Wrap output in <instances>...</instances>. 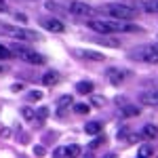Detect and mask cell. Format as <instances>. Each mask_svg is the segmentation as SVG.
<instances>
[{
  "mask_svg": "<svg viewBox=\"0 0 158 158\" xmlns=\"http://www.w3.org/2000/svg\"><path fill=\"white\" fill-rule=\"evenodd\" d=\"M127 76H129L127 72H122V70H116V68L108 70V78H110V82H112V85H116V86L122 85V80H124Z\"/></svg>",
  "mask_w": 158,
  "mask_h": 158,
  "instance_id": "8",
  "label": "cell"
},
{
  "mask_svg": "<svg viewBox=\"0 0 158 158\" xmlns=\"http://www.w3.org/2000/svg\"><path fill=\"white\" fill-rule=\"evenodd\" d=\"M9 57H13L11 49H4V47L0 44V59H9Z\"/></svg>",
  "mask_w": 158,
  "mask_h": 158,
  "instance_id": "22",
  "label": "cell"
},
{
  "mask_svg": "<svg viewBox=\"0 0 158 158\" xmlns=\"http://www.w3.org/2000/svg\"><path fill=\"white\" fill-rule=\"evenodd\" d=\"M21 116H23L25 120H34V118H36V114H34L32 108H21Z\"/></svg>",
  "mask_w": 158,
  "mask_h": 158,
  "instance_id": "19",
  "label": "cell"
},
{
  "mask_svg": "<svg viewBox=\"0 0 158 158\" xmlns=\"http://www.w3.org/2000/svg\"><path fill=\"white\" fill-rule=\"evenodd\" d=\"M156 133H158V129L154 127V124H148L146 129H143V135L150 137V139H156Z\"/></svg>",
  "mask_w": 158,
  "mask_h": 158,
  "instance_id": "18",
  "label": "cell"
},
{
  "mask_svg": "<svg viewBox=\"0 0 158 158\" xmlns=\"http://www.w3.org/2000/svg\"><path fill=\"white\" fill-rule=\"evenodd\" d=\"M137 154H139L141 158H148V156H154V154H156V150H154V146H141Z\"/></svg>",
  "mask_w": 158,
  "mask_h": 158,
  "instance_id": "16",
  "label": "cell"
},
{
  "mask_svg": "<svg viewBox=\"0 0 158 158\" xmlns=\"http://www.w3.org/2000/svg\"><path fill=\"white\" fill-rule=\"evenodd\" d=\"M146 11L148 13H156V2L152 0V2H146Z\"/></svg>",
  "mask_w": 158,
  "mask_h": 158,
  "instance_id": "24",
  "label": "cell"
},
{
  "mask_svg": "<svg viewBox=\"0 0 158 158\" xmlns=\"http://www.w3.org/2000/svg\"><path fill=\"white\" fill-rule=\"evenodd\" d=\"M2 72H4V68H0V74H2Z\"/></svg>",
  "mask_w": 158,
  "mask_h": 158,
  "instance_id": "32",
  "label": "cell"
},
{
  "mask_svg": "<svg viewBox=\"0 0 158 158\" xmlns=\"http://www.w3.org/2000/svg\"><path fill=\"white\" fill-rule=\"evenodd\" d=\"M101 143H103V137H99V139H95V141L91 143V148H99Z\"/></svg>",
  "mask_w": 158,
  "mask_h": 158,
  "instance_id": "28",
  "label": "cell"
},
{
  "mask_svg": "<svg viewBox=\"0 0 158 158\" xmlns=\"http://www.w3.org/2000/svg\"><path fill=\"white\" fill-rule=\"evenodd\" d=\"M40 23H42V27H44V30L55 32V34H63V32H65V25L61 23V21H57V19H42Z\"/></svg>",
  "mask_w": 158,
  "mask_h": 158,
  "instance_id": "6",
  "label": "cell"
},
{
  "mask_svg": "<svg viewBox=\"0 0 158 158\" xmlns=\"http://www.w3.org/2000/svg\"><path fill=\"white\" fill-rule=\"evenodd\" d=\"M76 91H78V93H82V95H89V93H93V82L82 80V82H78V85H76Z\"/></svg>",
  "mask_w": 158,
  "mask_h": 158,
  "instance_id": "14",
  "label": "cell"
},
{
  "mask_svg": "<svg viewBox=\"0 0 158 158\" xmlns=\"http://www.w3.org/2000/svg\"><path fill=\"white\" fill-rule=\"evenodd\" d=\"M74 53L80 55V57H86V59H93V61H103L106 59L103 53H95V51H74Z\"/></svg>",
  "mask_w": 158,
  "mask_h": 158,
  "instance_id": "9",
  "label": "cell"
},
{
  "mask_svg": "<svg viewBox=\"0 0 158 158\" xmlns=\"http://www.w3.org/2000/svg\"><path fill=\"white\" fill-rule=\"evenodd\" d=\"M34 99H42V91H30L27 93V101H34Z\"/></svg>",
  "mask_w": 158,
  "mask_h": 158,
  "instance_id": "21",
  "label": "cell"
},
{
  "mask_svg": "<svg viewBox=\"0 0 158 158\" xmlns=\"http://www.w3.org/2000/svg\"><path fill=\"white\" fill-rule=\"evenodd\" d=\"M0 34L9 38H15V40H40L36 32L32 30H25V27H17V25H9V23H2L0 21Z\"/></svg>",
  "mask_w": 158,
  "mask_h": 158,
  "instance_id": "2",
  "label": "cell"
},
{
  "mask_svg": "<svg viewBox=\"0 0 158 158\" xmlns=\"http://www.w3.org/2000/svg\"><path fill=\"white\" fill-rule=\"evenodd\" d=\"M141 103H146V106H156L158 101H156V91H152V93H143V95H141Z\"/></svg>",
  "mask_w": 158,
  "mask_h": 158,
  "instance_id": "15",
  "label": "cell"
},
{
  "mask_svg": "<svg viewBox=\"0 0 158 158\" xmlns=\"http://www.w3.org/2000/svg\"><path fill=\"white\" fill-rule=\"evenodd\" d=\"M72 95H63V97H59V101H57V108H59V112L63 108H65V106H72Z\"/></svg>",
  "mask_w": 158,
  "mask_h": 158,
  "instance_id": "17",
  "label": "cell"
},
{
  "mask_svg": "<svg viewBox=\"0 0 158 158\" xmlns=\"http://www.w3.org/2000/svg\"><path fill=\"white\" fill-rule=\"evenodd\" d=\"M59 80H61V76L57 72H47L44 76H42V82H44V85H49V86L51 85H57Z\"/></svg>",
  "mask_w": 158,
  "mask_h": 158,
  "instance_id": "12",
  "label": "cell"
},
{
  "mask_svg": "<svg viewBox=\"0 0 158 158\" xmlns=\"http://www.w3.org/2000/svg\"><path fill=\"white\" fill-rule=\"evenodd\" d=\"M6 9H9V6H6V2H4V0H0V13H4Z\"/></svg>",
  "mask_w": 158,
  "mask_h": 158,
  "instance_id": "30",
  "label": "cell"
},
{
  "mask_svg": "<svg viewBox=\"0 0 158 158\" xmlns=\"http://www.w3.org/2000/svg\"><path fill=\"white\" fill-rule=\"evenodd\" d=\"M15 17H17V19H19V21H21V23H25V21H27V17H25L23 13H17V15H15Z\"/></svg>",
  "mask_w": 158,
  "mask_h": 158,
  "instance_id": "29",
  "label": "cell"
},
{
  "mask_svg": "<svg viewBox=\"0 0 158 158\" xmlns=\"http://www.w3.org/2000/svg\"><path fill=\"white\" fill-rule=\"evenodd\" d=\"M0 137L9 139V137H11V131H9V129H2V131H0Z\"/></svg>",
  "mask_w": 158,
  "mask_h": 158,
  "instance_id": "27",
  "label": "cell"
},
{
  "mask_svg": "<svg viewBox=\"0 0 158 158\" xmlns=\"http://www.w3.org/2000/svg\"><path fill=\"white\" fill-rule=\"evenodd\" d=\"M91 101H93V106H95V108H99V106H103V101H106V99H103V97H97V95H93V99H91Z\"/></svg>",
  "mask_w": 158,
  "mask_h": 158,
  "instance_id": "23",
  "label": "cell"
},
{
  "mask_svg": "<svg viewBox=\"0 0 158 158\" xmlns=\"http://www.w3.org/2000/svg\"><path fill=\"white\" fill-rule=\"evenodd\" d=\"M120 108H122V114H124V116H139V108L127 103L124 99H120Z\"/></svg>",
  "mask_w": 158,
  "mask_h": 158,
  "instance_id": "10",
  "label": "cell"
},
{
  "mask_svg": "<svg viewBox=\"0 0 158 158\" xmlns=\"http://www.w3.org/2000/svg\"><path fill=\"white\" fill-rule=\"evenodd\" d=\"M11 53H13V55H17L19 59L27 61V63H34V65H42V63H47V57H44V55L36 53L34 49H27V47H23V44H13Z\"/></svg>",
  "mask_w": 158,
  "mask_h": 158,
  "instance_id": "3",
  "label": "cell"
},
{
  "mask_svg": "<svg viewBox=\"0 0 158 158\" xmlns=\"http://www.w3.org/2000/svg\"><path fill=\"white\" fill-rule=\"evenodd\" d=\"M34 154H36V156H44L47 152H44V148H42V146H36V148H34Z\"/></svg>",
  "mask_w": 158,
  "mask_h": 158,
  "instance_id": "26",
  "label": "cell"
},
{
  "mask_svg": "<svg viewBox=\"0 0 158 158\" xmlns=\"http://www.w3.org/2000/svg\"><path fill=\"white\" fill-rule=\"evenodd\" d=\"M101 11L110 15V17H114V19H120V21H131L137 17V13H135L133 6H127V4H118V2H112V4H103L101 6Z\"/></svg>",
  "mask_w": 158,
  "mask_h": 158,
  "instance_id": "1",
  "label": "cell"
},
{
  "mask_svg": "<svg viewBox=\"0 0 158 158\" xmlns=\"http://www.w3.org/2000/svg\"><path fill=\"white\" fill-rule=\"evenodd\" d=\"M68 11L72 13L74 17H95V15H97V11H95L93 6H89V4L80 2V0H74V2H70Z\"/></svg>",
  "mask_w": 158,
  "mask_h": 158,
  "instance_id": "5",
  "label": "cell"
},
{
  "mask_svg": "<svg viewBox=\"0 0 158 158\" xmlns=\"http://www.w3.org/2000/svg\"><path fill=\"white\" fill-rule=\"evenodd\" d=\"M89 106H86V103H76V106H74V112H76V114H89Z\"/></svg>",
  "mask_w": 158,
  "mask_h": 158,
  "instance_id": "20",
  "label": "cell"
},
{
  "mask_svg": "<svg viewBox=\"0 0 158 158\" xmlns=\"http://www.w3.org/2000/svg\"><path fill=\"white\" fill-rule=\"evenodd\" d=\"M93 42H97V44H103V47H120V40H116V38H112V34H101V36H95L93 38Z\"/></svg>",
  "mask_w": 158,
  "mask_h": 158,
  "instance_id": "7",
  "label": "cell"
},
{
  "mask_svg": "<svg viewBox=\"0 0 158 158\" xmlns=\"http://www.w3.org/2000/svg\"><path fill=\"white\" fill-rule=\"evenodd\" d=\"M85 133L86 135H97V133H101V122H86V124H85Z\"/></svg>",
  "mask_w": 158,
  "mask_h": 158,
  "instance_id": "13",
  "label": "cell"
},
{
  "mask_svg": "<svg viewBox=\"0 0 158 158\" xmlns=\"http://www.w3.org/2000/svg\"><path fill=\"white\" fill-rule=\"evenodd\" d=\"M34 114H36V116H40V120H42V118H44V116L49 114V110H47V108H40L38 112H34Z\"/></svg>",
  "mask_w": 158,
  "mask_h": 158,
  "instance_id": "25",
  "label": "cell"
},
{
  "mask_svg": "<svg viewBox=\"0 0 158 158\" xmlns=\"http://www.w3.org/2000/svg\"><path fill=\"white\" fill-rule=\"evenodd\" d=\"M129 57H131V59H137V61H148V63H156V59H158L156 44H154V42H152V44H141V47L133 49V53H131Z\"/></svg>",
  "mask_w": 158,
  "mask_h": 158,
  "instance_id": "4",
  "label": "cell"
},
{
  "mask_svg": "<svg viewBox=\"0 0 158 158\" xmlns=\"http://www.w3.org/2000/svg\"><path fill=\"white\" fill-rule=\"evenodd\" d=\"M11 89H13V91H15V93H17V91H21V89H23V85H19V82H17V85H13Z\"/></svg>",
  "mask_w": 158,
  "mask_h": 158,
  "instance_id": "31",
  "label": "cell"
},
{
  "mask_svg": "<svg viewBox=\"0 0 158 158\" xmlns=\"http://www.w3.org/2000/svg\"><path fill=\"white\" fill-rule=\"evenodd\" d=\"M80 152H82V148H80V146H76V143L61 148V156H80Z\"/></svg>",
  "mask_w": 158,
  "mask_h": 158,
  "instance_id": "11",
  "label": "cell"
}]
</instances>
